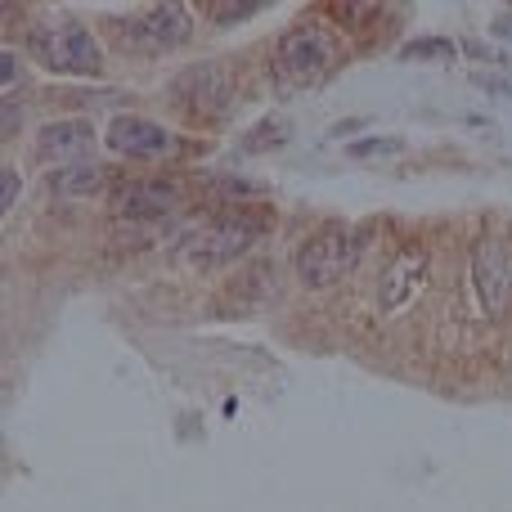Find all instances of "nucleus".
Masks as SVG:
<instances>
[{
	"label": "nucleus",
	"mask_w": 512,
	"mask_h": 512,
	"mask_svg": "<svg viewBox=\"0 0 512 512\" xmlns=\"http://www.w3.org/2000/svg\"><path fill=\"white\" fill-rule=\"evenodd\" d=\"M364 243H369L364 234L342 230V225H328V230L310 234V239L297 248L301 283H306V288H333L337 279H346V274L360 265Z\"/></svg>",
	"instance_id": "20e7f679"
},
{
	"label": "nucleus",
	"mask_w": 512,
	"mask_h": 512,
	"mask_svg": "<svg viewBox=\"0 0 512 512\" xmlns=\"http://www.w3.org/2000/svg\"><path fill=\"white\" fill-rule=\"evenodd\" d=\"M113 27L122 36H131L140 50H167V45H180L189 36V14H185V5H153Z\"/></svg>",
	"instance_id": "6e6552de"
},
{
	"label": "nucleus",
	"mask_w": 512,
	"mask_h": 512,
	"mask_svg": "<svg viewBox=\"0 0 512 512\" xmlns=\"http://www.w3.org/2000/svg\"><path fill=\"white\" fill-rule=\"evenodd\" d=\"M270 234V212L261 207H225V212H212L185 230V239L176 243V256L189 265H225L239 261L248 248Z\"/></svg>",
	"instance_id": "f257e3e1"
},
{
	"label": "nucleus",
	"mask_w": 512,
	"mask_h": 512,
	"mask_svg": "<svg viewBox=\"0 0 512 512\" xmlns=\"http://www.w3.org/2000/svg\"><path fill=\"white\" fill-rule=\"evenodd\" d=\"M333 63H337L333 32L319 23H297L274 41L270 77L283 95H297V90H315L319 81L333 72Z\"/></svg>",
	"instance_id": "f03ea898"
},
{
	"label": "nucleus",
	"mask_w": 512,
	"mask_h": 512,
	"mask_svg": "<svg viewBox=\"0 0 512 512\" xmlns=\"http://www.w3.org/2000/svg\"><path fill=\"white\" fill-rule=\"evenodd\" d=\"M472 292L490 319H504L512 306V248L504 239H481L472 248Z\"/></svg>",
	"instance_id": "39448f33"
},
{
	"label": "nucleus",
	"mask_w": 512,
	"mask_h": 512,
	"mask_svg": "<svg viewBox=\"0 0 512 512\" xmlns=\"http://www.w3.org/2000/svg\"><path fill=\"white\" fill-rule=\"evenodd\" d=\"M108 149L126 153V158H167L176 149V140L158 122H149V117L126 113V117H113V126H108Z\"/></svg>",
	"instance_id": "9d476101"
},
{
	"label": "nucleus",
	"mask_w": 512,
	"mask_h": 512,
	"mask_svg": "<svg viewBox=\"0 0 512 512\" xmlns=\"http://www.w3.org/2000/svg\"><path fill=\"white\" fill-rule=\"evenodd\" d=\"M27 50L36 54V63H45L50 72H68V77H95L104 68V50L99 41L72 18L59 23H36L27 32Z\"/></svg>",
	"instance_id": "7ed1b4c3"
},
{
	"label": "nucleus",
	"mask_w": 512,
	"mask_h": 512,
	"mask_svg": "<svg viewBox=\"0 0 512 512\" xmlns=\"http://www.w3.org/2000/svg\"><path fill=\"white\" fill-rule=\"evenodd\" d=\"M423 288H427V252L414 243V248H400L387 261V270H382V279H378V301L387 315H396L409 301H418Z\"/></svg>",
	"instance_id": "1a4fd4ad"
},
{
	"label": "nucleus",
	"mask_w": 512,
	"mask_h": 512,
	"mask_svg": "<svg viewBox=\"0 0 512 512\" xmlns=\"http://www.w3.org/2000/svg\"><path fill=\"white\" fill-rule=\"evenodd\" d=\"M405 59H445L450 63L454 45L450 41H414V45H405Z\"/></svg>",
	"instance_id": "4468645a"
},
{
	"label": "nucleus",
	"mask_w": 512,
	"mask_h": 512,
	"mask_svg": "<svg viewBox=\"0 0 512 512\" xmlns=\"http://www.w3.org/2000/svg\"><path fill=\"white\" fill-rule=\"evenodd\" d=\"M207 9H212L216 23H234V18H248V14H256L261 5H256V0H248V5H207Z\"/></svg>",
	"instance_id": "2eb2a0df"
},
{
	"label": "nucleus",
	"mask_w": 512,
	"mask_h": 512,
	"mask_svg": "<svg viewBox=\"0 0 512 512\" xmlns=\"http://www.w3.org/2000/svg\"><path fill=\"white\" fill-rule=\"evenodd\" d=\"M180 185L171 180H126L113 194V216L117 221H140V225H158L171 221L180 212Z\"/></svg>",
	"instance_id": "0eeeda50"
},
{
	"label": "nucleus",
	"mask_w": 512,
	"mask_h": 512,
	"mask_svg": "<svg viewBox=\"0 0 512 512\" xmlns=\"http://www.w3.org/2000/svg\"><path fill=\"white\" fill-rule=\"evenodd\" d=\"M104 185H108V171L90 167V162H77V167H63L50 176V194H59V198H90Z\"/></svg>",
	"instance_id": "f8f14e48"
},
{
	"label": "nucleus",
	"mask_w": 512,
	"mask_h": 512,
	"mask_svg": "<svg viewBox=\"0 0 512 512\" xmlns=\"http://www.w3.org/2000/svg\"><path fill=\"white\" fill-rule=\"evenodd\" d=\"M5 59V90H14V81H18V63H14V50H5L0 54Z\"/></svg>",
	"instance_id": "f3484780"
},
{
	"label": "nucleus",
	"mask_w": 512,
	"mask_h": 512,
	"mask_svg": "<svg viewBox=\"0 0 512 512\" xmlns=\"http://www.w3.org/2000/svg\"><path fill=\"white\" fill-rule=\"evenodd\" d=\"M90 144H95V126L90 122H50L41 135H36V158L77 167V162L90 153Z\"/></svg>",
	"instance_id": "9b49d317"
},
{
	"label": "nucleus",
	"mask_w": 512,
	"mask_h": 512,
	"mask_svg": "<svg viewBox=\"0 0 512 512\" xmlns=\"http://www.w3.org/2000/svg\"><path fill=\"white\" fill-rule=\"evenodd\" d=\"M405 149V140H396V135H387V140H360L351 144V158H391V153Z\"/></svg>",
	"instance_id": "ddd939ff"
},
{
	"label": "nucleus",
	"mask_w": 512,
	"mask_h": 512,
	"mask_svg": "<svg viewBox=\"0 0 512 512\" xmlns=\"http://www.w3.org/2000/svg\"><path fill=\"white\" fill-rule=\"evenodd\" d=\"M18 189H23V180H18V171H9V167H5V198H0V207H5V212L18 203Z\"/></svg>",
	"instance_id": "dca6fc26"
},
{
	"label": "nucleus",
	"mask_w": 512,
	"mask_h": 512,
	"mask_svg": "<svg viewBox=\"0 0 512 512\" xmlns=\"http://www.w3.org/2000/svg\"><path fill=\"white\" fill-rule=\"evenodd\" d=\"M234 99V81L221 63H194L176 77V104L189 117H203V122H221L225 108Z\"/></svg>",
	"instance_id": "423d86ee"
}]
</instances>
